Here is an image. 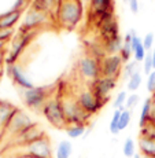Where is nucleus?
<instances>
[{
    "instance_id": "obj_13",
    "label": "nucleus",
    "mask_w": 155,
    "mask_h": 158,
    "mask_svg": "<svg viewBox=\"0 0 155 158\" xmlns=\"http://www.w3.org/2000/svg\"><path fill=\"white\" fill-rule=\"evenodd\" d=\"M45 135V131L37 123H35L32 127H29L28 129H25L23 132H21L19 135H17L15 138H13V140H15V144L17 146H25L29 144L32 142H36L39 139L44 138Z\"/></svg>"
},
{
    "instance_id": "obj_34",
    "label": "nucleus",
    "mask_w": 155,
    "mask_h": 158,
    "mask_svg": "<svg viewBox=\"0 0 155 158\" xmlns=\"http://www.w3.org/2000/svg\"><path fill=\"white\" fill-rule=\"evenodd\" d=\"M6 55H7V51H6V52H0V68H4V65H6Z\"/></svg>"
},
{
    "instance_id": "obj_15",
    "label": "nucleus",
    "mask_w": 155,
    "mask_h": 158,
    "mask_svg": "<svg viewBox=\"0 0 155 158\" xmlns=\"http://www.w3.org/2000/svg\"><path fill=\"white\" fill-rule=\"evenodd\" d=\"M22 17V11L10 10L7 13L0 14V28H15Z\"/></svg>"
},
{
    "instance_id": "obj_16",
    "label": "nucleus",
    "mask_w": 155,
    "mask_h": 158,
    "mask_svg": "<svg viewBox=\"0 0 155 158\" xmlns=\"http://www.w3.org/2000/svg\"><path fill=\"white\" fill-rule=\"evenodd\" d=\"M139 150L143 157L155 158V140L148 138H139Z\"/></svg>"
},
{
    "instance_id": "obj_22",
    "label": "nucleus",
    "mask_w": 155,
    "mask_h": 158,
    "mask_svg": "<svg viewBox=\"0 0 155 158\" xmlns=\"http://www.w3.org/2000/svg\"><path fill=\"white\" fill-rule=\"evenodd\" d=\"M122 153L126 158H133V156L136 154V143L132 138H126L124 142V147H122Z\"/></svg>"
},
{
    "instance_id": "obj_23",
    "label": "nucleus",
    "mask_w": 155,
    "mask_h": 158,
    "mask_svg": "<svg viewBox=\"0 0 155 158\" xmlns=\"http://www.w3.org/2000/svg\"><path fill=\"white\" fill-rule=\"evenodd\" d=\"M126 99H128L126 91H121V92H118V95L115 96V99L113 102V107L115 109V110H125Z\"/></svg>"
},
{
    "instance_id": "obj_27",
    "label": "nucleus",
    "mask_w": 155,
    "mask_h": 158,
    "mask_svg": "<svg viewBox=\"0 0 155 158\" xmlns=\"http://www.w3.org/2000/svg\"><path fill=\"white\" fill-rule=\"evenodd\" d=\"M139 103H140V95H137L136 92H133V94H130V95H128V99H126V103H125V109L126 110L133 111V109H135Z\"/></svg>"
},
{
    "instance_id": "obj_35",
    "label": "nucleus",
    "mask_w": 155,
    "mask_h": 158,
    "mask_svg": "<svg viewBox=\"0 0 155 158\" xmlns=\"http://www.w3.org/2000/svg\"><path fill=\"white\" fill-rule=\"evenodd\" d=\"M8 48H7V41H3L0 40V52H6Z\"/></svg>"
},
{
    "instance_id": "obj_25",
    "label": "nucleus",
    "mask_w": 155,
    "mask_h": 158,
    "mask_svg": "<svg viewBox=\"0 0 155 158\" xmlns=\"http://www.w3.org/2000/svg\"><path fill=\"white\" fill-rule=\"evenodd\" d=\"M141 69H143V73L147 76L154 70V68H153V51H147V55H145L144 60L141 62Z\"/></svg>"
},
{
    "instance_id": "obj_4",
    "label": "nucleus",
    "mask_w": 155,
    "mask_h": 158,
    "mask_svg": "<svg viewBox=\"0 0 155 158\" xmlns=\"http://www.w3.org/2000/svg\"><path fill=\"white\" fill-rule=\"evenodd\" d=\"M51 89L45 85H35L21 92V99L23 105L30 110H41L45 102L51 98Z\"/></svg>"
},
{
    "instance_id": "obj_40",
    "label": "nucleus",
    "mask_w": 155,
    "mask_h": 158,
    "mask_svg": "<svg viewBox=\"0 0 155 158\" xmlns=\"http://www.w3.org/2000/svg\"><path fill=\"white\" fill-rule=\"evenodd\" d=\"M81 2H83V3H84V2H89V0H81Z\"/></svg>"
},
{
    "instance_id": "obj_3",
    "label": "nucleus",
    "mask_w": 155,
    "mask_h": 158,
    "mask_svg": "<svg viewBox=\"0 0 155 158\" xmlns=\"http://www.w3.org/2000/svg\"><path fill=\"white\" fill-rule=\"evenodd\" d=\"M41 113L44 115V118L48 121V124L54 127L56 129H66L67 123H66L65 114H63L62 103H60L59 96H51L45 105L43 106Z\"/></svg>"
},
{
    "instance_id": "obj_24",
    "label": "nucleus",
    "mask_w": 155,
    "mask_h": 158,
    "mask_svg": "<svg viewBox=\"0 0 155 158\" xmlns=\"http://www.w3.org/2000/svg\"><path fill=\"white\" fill-rule=\"evenodd\" d=\"M132 113L133 111H130V110H122V113H121V117H120V124H118V129H120V132L121 131H124V129H126L128 127H129V124H130V120H132Z\"/></svg>"
},
{
    "instance_id": "obj_2",
    "label": "nucleus",
    "mask_w": 155,
    "mask_h": 158,
    "mask_svg": "<svg viewBox=\"0 0 155 158\" xmlns=\"http://www.w3.org/2000/svg\"><path fill=\"white\" fill-rule=\"evenodd\" d=\"M59 98H60L63 114H65L67 125H75V124L87 125L92 115H89L83 110V107L78 105L77 98L73 95H63V96H59Z\"/></svg>"
},
{
    "instance_id": "obj_19",
    "label": "nucleus",
    "mask_w": 155,
    "mask_h": 158,
    "mask_svg": "<svg viewBox=\"0 0 155 158\" xmlns=\"http://www.w3.org/2000/svg\"><path fill=\"white\" fill-rule=\"evenodd\" d=\"M66 135L70 139H80L87 133V125L84 124H75V125H67L65 129Z\"/></svg>"
},
{
    "instance_id": "obj_1",
    "label": "nucleus",
    "mask_w": 155,
    "mask_h": 158,
    "mask_svg": "<svg viewBox=\"0 0 155 158\" xmlns=\"http://www.w3.org/2000/svg\"><path fill=\"white\" fill-rule=\"evenodd\" d=\"M84 15V3L81 0H62L55 19L62 28L71 30L80 23Z\"/></svg>"
},
{
    "instance_id": "obj_29",
    "label": "nucleus",
    "mask_w": 155,
    "mask_h": 158,
    "mask_svg": "<svg viewBox=\"0 0 155 158\" xmlns=\"http://www.w3.org/2000/svg\"><path fill=\"white\" fill-rule=\"evenodd\" d=\"M140 138H148V139L155 140V127L148 124V125L140 128Z\"/></svg>"
},
{
    "instance_id": "obj_12",
    "label": "nucleus",
    "mask_w": 155,
    "mask_h": 158,
    "mask_svg": "<svg viewBox=\"0 0 155 158\" xmlns=\"http://www.w3.org/2000/svg\"><path fill=\"white\" fill-rule=\"evenodd\" d=\"M6 74L10 77V80L13 81L15 85L18 88H21L22 91L35 87L33 81L25 74V72L22 70V68H21L19 65H17V63H15V65L6 66Z\"/></svg>"
},
{
    "instance_id": "obj_20",
    "label": "nucleus",
    "mask_w": 155,
    "mask_h": 158,
    "mask_svg": "<svg viewBox=\"0 0 155 158\" xmlns=\"http://www.w3.org/2000/svg\"><path fill=\"white\" fill-rule=\"evenodd\" d=\"M136 72H140V63H139L137 60H135V59L129 60L128 63L124 65L122 73H121V77H122V80L128 81L133 74H135Z\"/></svg>"
},
{
    "instance_id": "obj_14",
    "label": "nucleus",
    "mask_w": 155,
    "mask_h": 158,
    "mask_svg": "<svg viewBox=\"0 0 155 158\" xmlns=\"http://www.w3.org/2000/svg\"><path fill=\"white\" fill-rule=\"evenodd\" d=\"M17 110L18 107L14 103L6 101V99H0V136L4 135L6 127L8 125V123Z\"/></svg>"
},
{
    "instance_id": "obj_30",
    "label": "nucleus",
    "mask_w": 155,
    "mask_h": 158,
    "mask_svg": "<svg viewBox=\"0 0 155 158\" xmlns=\"http://www.w3.org/2000/svg\"><path fill=\"white\" fill-rule=\"evenodd\" d=\"M155 43V35L153 32H148L147 35L143 37V45H144L145 51H151Z\"/></svg>"
},
{
    "instance_id": "obj_10",
    "label": "nucleus",
    "mask_w": 155,
    "mask_h": 158,
    "mask_svg": "<svg viewBox=\"0 0 155 158\" xmlns=\"http://www.w3.org/2000/svg\"><path fill=\"white\" fill-rule=\"evenodd\" d=\"M21 150H23L22 156H32L36 158H52V147H51V142L47 136L29 144L21 146Z\"/></svg>"
},
{
    "instance_id": "obj_8",
    "label": "nucleus",
    "mask_w": 155,
    "mask_h": 158,
    "mask_svg": "<svg viewBox=\"0 0 155 158\" xmlns=\"http://www.w3.org/2000/svg\"><path fill=\"white\" fill-rule=\"evenodd\" d=\"M75 98H77L78 105L83 107V110L85 111V113H88L89 115L98 114L99 111L104 107V105L102 103V101L98 99V96L89 89V87L81 89L80 92L75 95Z\"/></svg>"
},
{
    "instance_id": "obj_37",
    "label": "nucleus",
    "mask_w": 155,
    "mask_h": 158,
    "mask_svg": "<svg viewBox=\"0 0 155 158\" xmlns=\"http://www.w3.org/2000/svg\"><path fill=\"white\" fill-rule=\"evenodd\" d=\"M153 68H154V70H155V50L153 51Z\"/></svg>"
},
{
    "instance_id": "obj_33",
    "label": "nucleus",
    "mask_w": 155,
    "mask_h": 158,
    "mask_svg": "<svg viewBox=\"0 0 155 158\" xmlns=\"http://www.w3.org/2000/svg\"><path fill=\"white\" fill-rule=\"evenodd\" d=\"M150 125L155 127V94L153 96V107H151V115H150Z\"/></svg>"
},
{
    "instance_id": "obj_38",
    "label": "nucleus",
    "mask_w": 155,
    "mask_h": 158,
    "mask_svg": "<svg viewBox=\"0 0 155 158\" xmlns=\"http://www.w3.org/2000/svg\"><path fill=\"white\" fill-rule=\"evenodd\" d=\"M133 158H143V156L141 154H139V153H136L135 156H133Z\"/></svg>"
},
{
    "instance_id": "obj_28",
    "label": "nucleus",
    "mask_w": 155,
    "mask_h": 158,
    "mask_svg": "<svg viewBox=\"0 0 155 158\" xmlns=\"http://www.w3.org/2000/svg\"><path fill=\"white\" fill-rule=\"evenodd\" d=\"M15 36V29L14 28H0V40L3 41H10L13 40Z\"/></svg>"
},
{
    "instance_id": "obj_6",
    "label": "nucleus",
    "mask_w": 155,
    "mask_h": 158,
    "mask_svg": "<svg viewBox=\"0 0 155 158\" xmlns=\"http://www.w3.org/2000/svg\"><path fill=\"white\" fill-rule=\"evenodd\" d=\"M117 84H118V78L102 77V76H100L95 81L88 84V87L98 96V99H100L103 105L106 106V103L110 101V94L117 88Z\"/></svg>"
},
{
    "instance_id": "obj_39",
    "label": "nucleus",
    "mask_w": 155,
    "mask_h": 158,
    "mask_svg": "<svg viewBox=\"0 0 155 158\" xmlns=\"http://www.w3.org/2000/svg\"><path fill=\"white\" fill-rule=\"evenodd\" d=\"M122 2H124V3H126V4H129V2H130V0H122Z\"/></svg>"
},
{
    "instance_id": "obj_26",
    "label": "nucleus",
    "mask_w": 155,
    "mask_h": 158,
    "mask_svg": "<svg viewBox=\"0 0 155 158\" xmlns=\"http://www.w3.org/2000/svg\"><path fill=\"white\" fill-rule=\"evenodd\" d=\"M121 113H122V110H114L113 117H111V121H110V133H113V135H118V133H120L118 124H120Z\"/></svg>"
},
{
    "instance_id": "obj_21",
    "label": "nucleus",
    "mask_w": 155,
    "mask_h": 158,
    "mask_svg": "<svg viewBox=\"0 0 155 158\" xmlns=\"http://www.w3.org/2000/svg\"><path fill=\"white\" fill-rule=\"evenodd\" d=\"M141 81H143V76H141V72H136L129 80L126 81V89L129 92H136V91L140 88L141 85Z\"/></svg>"
},
{
    "instance_id": "obj_36",
    "label": "nucleus",
    "mask_w": 155,
    "mask_h": 158,
    "mask_svg": "<svg viewBox=\"0 0 155 158\" xmlns=\"http://www.w3.org/2000/svg\"><path fill=\"white\" fill-rule=\"evenodd\" d=\"M6 73V69L4 68H0V80H2V77H3V74Z\"/></svg>"
},
{
    "instance_id": "obj_9",
    "label": "nucleus",
    "mask_w": 155,
    "mask_h": 158,
    "mask_svg": "<svg viewBox=\"0 0 155 158\" xmlns=\"http://www.w3.org/2000/svg\"><path fill=\"white\" fill-rule=\"evenodd\" d=\"M124 60L118 54H108L100 60V76L102 77L118 78L122 73Z\"/></svg>"
},
{
    "instance_id": "obj_17",
    "label": "nucleus",
    "mask_w": 155,
    "mask_h": 158,
    "mask_svg": "<svg viewBox=\"0 0 155 158\" xmlns=\"http://www.w3.org/2000/svg\"><path fill=\"white\" fill-rule=\"evenodd\" d=\"M151 107H153V98H147L144 101V103H143V107L140 111V118H139V127H140V128L148 125V123H150Z\"/></svg>"
},
{
    "instance_id": "obj_41",
    "label": "nucleus",
    "mask_w": 155,
    "mask_h": 158,
    "mask_svg": "<svg viewBox=\"0 0 155 158\" xmlns=\"http://www.w3.org/2000/svg\"><path fill=\"white\" fill-rule=\"evenodd\" d=\"M154 50H155V48H154Z\"/></svg>"
},
{
    "instance_id": "obj_5",
    "label": "nucleus",
    "mask_w": 155,
    "mask_h": 158,
    "mask_svg": "<svg viewBox=\"0 0 155 158\" xmlns=\"http://www.w3.org/2000/svg\"><path fill=\"white\" fill-rule=\"evenodd\" d=\"M77 69L81 78H84L88 84L100 77V60L89 55V54L78 59Z\"/></svg>"
},
{
    "instance_id": "obj_18",
    "label": "nucleus",
    "mask_w": 155,
    "mask_h": 158,
    "mask_svg": "<svg viewBox=\"0 0 155 158\" xmlns=\"http://www.w3.org/2000/svg\"><path fill=\"white\" fill-rule=\"evenodd\" d=\"M73 154V144L70 140H60L56 146L55 158H70Z\"/></svg>"
},
{
    "instance_id": "obj_31",
    "label": "nucleus",
    "mask_w": 155,
    "mask_h": 158,
    "mask_svg": "<svg viewBox=\"0 0 155 158\" xmlns=\"http://www.w3.org/2000/svg\"><path fill=\"white\" fill-rule=\"evenodd\" d=\"M147 91L155 94V70H153L147 77Z\"/></svg>"
},
{
    "instance_id": "obj_7",
    "label": "nucleus",
    "mask_w": 155,
    "mask_h": 158,
    "mask_svg": "<svg viewBox=\"0 0 155 158\" xmlns=\"http://www.w3.org/2000/svg\"><path fill=\"white\" fill-rule=\"evenodd\" d=\"M35 124V121L29 117L28 113L18 107V110L15 111L13 118L10 120L8 125L4 129V135L10 136V138H15L17 135H19L21 132H23L25 129H28L29 127H32Z\"/></svg>"
},
{
    "instance_id": "obj_32",
    "label": "nucleus",
    "mask_w": 155,
    "mask_h": 158,
    "mask_svg": "<svg viewBox=\"0 0 155 158\" xmlns=\"http://www.w3.org/2000/svg\"><path fill=\"white\" fill-rule=\"evenodd\" d=\"M129 10L132 14H137L139 13V0H130L129 2Z\"/></svg>"
},
{
    "instance_id": "obj_11",
    "label": "nucleus",
    "mask_w": 155,
    "mask_h": 158,
    "mask_svg": "<svg viewBox=\"0 0 155 158\" xmlns=\"http://www.w3.org/2000/svg\"><path fill=\"white\" fill-rule=\"evenodd\" d=\"M48 18H50L48 14L41 13V11L35 10V8L30 7L26 11L23 21H22V25L19 26L18 30H21V32H33V30H37L40 26L48 22Z\"/></svg>"
}]
</instances>
